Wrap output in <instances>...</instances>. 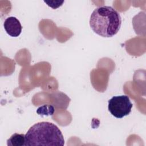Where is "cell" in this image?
Wrapping results in <instances>:
<instances>
[{
  "mask_svg": "<svg viewBox=\"0 0 146 146\" xmlns=\"http://www.w3.org/2000/svg\"><path fill=\"white\" fill-rule=\"evenodd\" d=\"M121 25L120 14L112 7L102 6L96 8L90 19V26L93 31L102 37L109 38L116 35Z\"/></svg>",
  "mask_w": 146,
  "mask_h": 146,
  "instance_id": "1",
  "label": "cell"
},
{
  "mask_svg": "<svg viewBox=\"0 0 146 146\" xmlns=\"http://www.w3.org/2000/svg\"><path fill=\"white\" fill-rule=\"evenodd\" d=\"M64 139L59 128L48 121L38 122L32 125L25 134V146H63Z\"/></svg>",
  "mask_w": 146,
  "mask_h": 146,
  "instance_id": "2",
  "label": "cell"
},
{
  "mask_svg": "<svg viewBox=\"0 0 146 146\" xmlns=\"http://www.w3.org/2000/svg\"><path fill=\"white\" fill-rule=\"evenodd\" d=\"M108 103V109L111 114L119 119L128 115L133 106L129 98L127 95L113 96Z\"/></svg>",
  "mask_w": 146,
  "mask_h": 146,
  "instance_id": "3",
  "label": "cell"
},
{
  "mask_svg": "<svg viewBox=\"0 0 146 146\" xmlns=\"http://www.w3.org/2000/svg\"><path fill=\"white\" fill-rule=\"evenodd\" d=\"M3 27L7 34L13 37L19 36L22 32V25L19 21L14 17L7 18L4 21Z\"/></svg>",
  "mask_w": 146,
  "mask_h": 146,
  "instance_id": "4",
  "label": "cell"
},
{
  "mask_svg": "<svg viewBox=\"0 0 146 146\" xmlns=\"http://www.w3.org/2000/svg\"><path fill=\"white\" fill-rule=\"evenodd\" d=\"M7 146H25V135L15 133L7 140Z\"/></svg>",
  "mask_w": 146,
  "mask_h": 146,
  "instance_id": "5",
  "label": "cell"
},
{
  "mask_svg": "<svg viewBox=\"0 0 146 146\" xmlns=\"http://www.w3.org/2000/svg\"><path fill=\"white\" fill-rule=\"evenodd\" d=\"M48 6L50 7L55 9H57L58 7H60V6L62 5V4L64 3V1H44Z\"/></svg>",
  "mask_w": 146,
  "mask_h": 146,
  "instance_id": "6",
  "label": "cell"
}]
</instances>
